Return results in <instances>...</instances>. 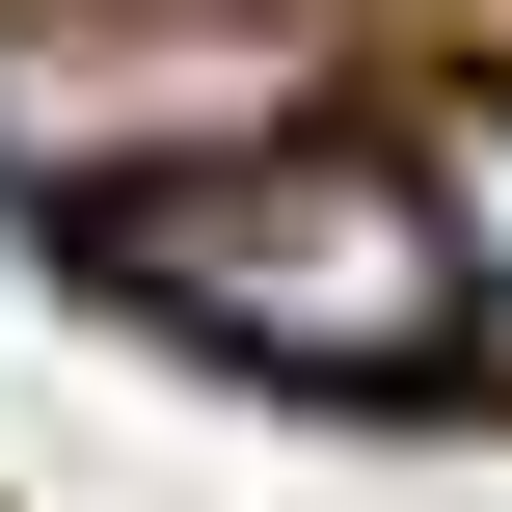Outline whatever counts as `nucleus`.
<instances>
[{"mask_svg":"<svg viewBox=\"0 0 512 512\" xmlns=\"http://www.w3.org/2000/svg\"><path fill=\"white\" fill-rule=\"evenodd\" d=\"M108 297H135L162 351L270 378V405H405V378H459V216H432V162H378V135H243V162L135 189V216H108Z\"/></svg>","mask_w":512,"mask_h":512,"instance_id":"nucleus-1","label":"nucleus"},{"mask_svg":"<svg viewBox=\"0 0 512 512\" xmlns=\"http://www.w3.org/2000/svg\"><path fill=\"white\" fill-rule=\"evenodd\" d=\"M243 135H297V27L270 0H0V189L27 216L108 243L135 189H189Z\"/></svg>","mask_w":512,"mask_h":512,"instance_id":"nucleus-2","label":"nucleus"},{"mask_svg":"<svg viewBox=\"0 0 512 512\" xmlns=\"http://www.w3.org/2000/svg\"><path fill=\"white\" fill-rule=\"evenodd\" d=\"M405 162H432V216H459V378H512V81H459Z\"/></svg>","mask_w":512,"mask_h":512,"instance_id":"nucleus-3","label":"nucleus"}]
</instances>
